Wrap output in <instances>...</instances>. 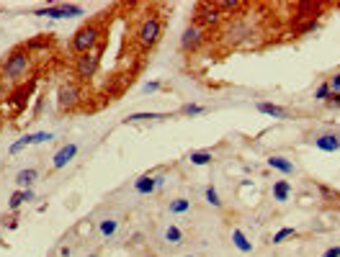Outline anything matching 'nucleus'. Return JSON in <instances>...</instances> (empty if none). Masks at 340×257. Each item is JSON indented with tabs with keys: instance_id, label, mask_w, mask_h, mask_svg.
<instances>
[{
	"instance_id": "26",
	"label": "nucleus",
	"mask_w": 340,
	"mask_h": 257,
	"mask_svg": "<svg viewBox=\"0 0 340 257\" xmlns=\"http://www.w3.org/2000/svg\"><path fill=\"white\" fill-rule=\"evenodd\" d=\"M206 108L204 106H199V103H186V106H181V116H199V113H204Z\"/></svg>"
},
{
	"instance_id": "5",
	"label": "nucleus",
	"mask_w": 340,
	"mask_h": 257,
	"mask_svg": "<svg viewBox=\"0 0 340 257\" xmlns=\"http://www.w3.org/2000/svg\"><path fill=\"white\" fill-rule=\"evenodd\" d=\"M83 98V90L78 83H65L57 93V103H60V111H72Z\"/></svg>"
},
{
	"instance_id": "22",
	"label": "nucleus",
	"mask_w": 340,
	"mask_h": 257,
	"mask_svg": "<svg viewBox=\"0 0 340 257\" xmlns=\"http://www.w3.org/2000/svg\"><path fill=\"white\" fill-rule=\"evenodd\" d=\"M34 144V139H31V134H26V136H21L18 142H13L11 147H8V154H18V152H24L26 147H31Z\"/></svg>"
},
{
	"instance_id": "31",
	"label": "nucleus",
	"mask_w": 340,
	"mask_h": 257,
	"mask_svg": "<svg viewBox=\"0 0 340 257\" xmlns=\"http://www.w3.org/2000/svg\"><path fill=\"white\" fill-rule=\"evenodd\" d=\"M157 90H160V83H157V80L144 83V88H142V93H147V95H149V93H157Z\"/></svg>"
},
{
	"instance_id": "18",
	"label": "nucleus",
	"mask_w": 340,
	"mask_h": 257,
	"mask_svg": "<svg viewBox=\"0 0 340 257\" xmlns=\"http://www.w3.org/2000/svg\"><path fill=\"white\" fill-rule=\"evenodd\" d=\"M188 160H191V165L204 167V165H212L214 154H212V152H206V149H199V152H191V154H188Z\"/></svg>"
},
{
	"instance_id": "25",
	"label": "nucleus",
	"mask_w": 340,
	"mask_h": 257,
	"mask_svg": "<svg viewBox=\"0 0 340 257\" xmlns=\"http://www.w3.org/2000/svg\"><path fill=\"white\" fill-rule=\"evenodd\" d=\"M332 93H330V85H327V80L325 83H319L317 85V90H314V101H319V103H327V98H330Z\"/></svg>"
},
{
	"instance_id": "30",
	"label": "nucleus",
	"mask_w": 340,
	"mask_h": 257,
	"mask_svg": "<svg viewBox=\"0 0 340 257\" xmlns=\"http://www.w3.org/2000/svg\"><path fill=\"white\" fill-rule=\"evenodd\" d=\"M327 85H330V93H332V95L340 93V72H335V75L327 80Z\"/></svg>"
},
{
	"instance_id": "2",
	"label": "nucleus",
	"mask_w": 340,
	"mask_h": 257,
	"mask_svg": "<svg viewBox=\"0 0 340 257\" xmlns=\"http://www.w3.org/2000/svg\"><path fill=\"white\" fill-rule=\"evenodd\" d=\"M31 72V57H29V49L26 47H18L13 49L6 62H3V75L8 80H24L26 75Z\"/></svg>"
},
{
	"instance_id": "16",
	"label": "nucleus",
	"mask_w": 340,
	"mask_h": 257,
	"mask_svg": "<svg viewBox=\"0 0 340 257\" xmlns=\"http://www.w3.org/2000/svg\"><path fill=\"white\" fill-rule=\"evenodd\" d=\"M232 244H235L242 254H250V252H253V242L245 236L242 229H232Z\"/></svg>"
},
{
	"instance_id": "20",
	"label": "nucleus",
	"mask_w": 340,
	"mask_h": 257,
	"mask_svg": "<svg viewBox=\"0 0 340 257\" xmlns=\"http://www.w3.org/2000/svg\"><path fill=\"white\" fill-rule=\"evenodd\" d=\"M98 231H101V236H114L116 231H119V219H103L101 224H98Z\"/></svg>"
},
{
	"instance_id": "14",
	"label": "nucleus",
	"mask_w": 340,
	"mask_h": 257,
	"mask_svg": "<svg viewBox=\"0 0 340 257\" xmlns=\"http://www.w3.org/2000/svg\"><path fill=\"white\" fill-rule=\"evenodd\" d=\"M39 177V170L36 167H26V170H21L18 175H16V183H18V188L21 190H26V188H31L34 185V180Z\"/></svg>"
},
{
	"instance_id": "12",
	"label": "nucleus",
	"mask_w": 340,
	"mask_h": 257,
	"mask_svg": "<svg viewBox=\"0 0 340 257\" xmlns=\"http://www.w3.org/2000/svg\"><path fill=\"white\" fill-rule=\"evenodd\" d=\"M268 167L271 170H278L281 175H296V165L291 160H286L284 154H271L268 157Z\"/></svg>"
},
{
	"instance_id": "1",
	"label": "nucleus",
	"mask_w": 340,
	"mask_h": 257,
	"mask_svg": "<svg viewBox=\"0 0 340 257\" xmlns=\"http://www.w3.org/2000/svg\"><path fill=\"white\" fill-rule=\"evenodd\" d=\"M101 26L96 24V21H88L85 26H80L75 34H72V39H70V49L80 57V54H88V52H93V49H98V44H101Z\"/></svg>"
},
{
	"instance_id": "29",
	"label": "nucleus",
	"mask_w": 340,
	"mask_h": 257,
	"mask_svg": "<svg viewBox=\"0 0 340 257\" xmlns=\"http://www.w3.org/2000/svg\"><path fill=\"white\" fill-rule=\"evenodd\" d=\"M317 29H319V24H317V21H307L304 26H299V29H296V34H312V31H317Z\"/></svg>"
},
{
	"instance_id": "32",
	"label": "nucleus",
	"mask_w": 340,
	"mask_h": 257,
	"mask_svg": "<svg viewBox=\"0 0 340 257\" xmlns=\"http://www.w3.org/2000/svg\"><path fill=\"white\" fill-rule=\"evenodd\" d=\"M325 106H327V108H340V93H335V95H330Z\"/></svg>"
},
{
	"instance_id": "7",
	"label": "nucleus",
	"mask_w": 340,
	"mask_h": 257,
	"mask_svg": "<svg viewBox=\"0 0 340 257\" xmlns=\"http://www.w3.org/2000/svg\"><path fill=\"white\" fill-rule=\"evenodd\" d=\"M222 21L219 11L214 8V3H199L196 6V13H194V26H217Z\"/></svg>"
},
{
	"instance_id": "21",
	"label": "nucleus",
	"mask_w": 340,
	"mask_h": 257,
	"mask_svg": "<svg viewBox=\"0 0 340 257\" xmlns=\"http://www.w3.org/2000/svg\"><path fill=\"white\" fill-rule=\"evenodd\" d=\"M162 236H165V242H167V244H181V242H183V231H181L176 224H170V226L165 229V234H162Z\"/></svg>"
},
{
	"instance_id": "27",
	"label": "nucleus",
	"mask_w": 340,
	"mask_h": 257,
	"mask_svg": "<svg viewBox=\"0 0 340 257\" xmlns=\"http://www.w3.org/2000/svg\"><path fill=\"white\" fill-rule=\"evenodd\" d=\"M24 203H26V195H24V190H16V193L11 195V201H8V208H11V211H18Z\"/></svg>"
},
{
	"instance_id": "33",
	"label": "nucleus",
	"mask_w": 340,
	"mask_h": 257,
	"mask_svg": "<svg viewBox=\"0 0 340 257\" xmlns=\"http://www.w3.org/2000/svg\"><path fill=\"white\" fill-rule=\"evenodd\" d=\"M322 257H340V247H330V249H325Z\"/></svg>"
},
{
	"instance_id": "11",
	"label": "nucleus",
	"mask_w": 340,
	"mask_h": 257,
	"mask_svg": "<svg viewBox=\"0 0 340 257\" xmlns=\"http://www.w3.org/2000/svg\"><path fill=\"white\" fill-rule=\"evenodd\" d=\"M75 154H78V144L75 142H70V144H65L57 154H54V160H52V167L54 170H62V167H67V162H72L75 160Z\"/></svg>"
},
{
	"instance_id": "23",
	"label": "nucleus",
	"mask_w": 340,
	"mask_h": 257,
	"mask_svg": "<svg viewBox=\"0 0 340 257\" xmlns=\"http://www.w3.org/2000/svg\"><path fill=\"white\" fill-rule=\"evenodd\" d=\"M204 198H206V203H209V206H214V208H222V201H219V193H217V188H214V185H206V190H204Z\"/></svg>"
},
{
	"instance_id": "3",
	"label": "nucleus",
	"mask_w": 340,
	"mask_h": 257,
	"mask_svg": "<svg viewBox=\"0 0 340 257\" xmlns=\"http://www.w3.org/2000/svg\"><path fill=\"white\" fill-rule=\"evenodd\" d=\"M160 36H162V24H160V18H155V16L144 18V21L139 24V29H137V42H139L144 49L155 47V44L160 42Z\"/></svg>"
},
{
	"instance_id": "28",
	"label": "nucleus",
	"mask_w": 340,
	"mask_h": 257,
	"mask_svg": "<svg viewBox=\"0 0 340 257\" xmlns=\"http://www.w3.org/2000/svg\"><path fill=\"white\" fill-rule=\"evenodd\" d=\"M31 139H34V144H47L54 139V134L52 131H36V134H31Z\"/></svg>"
},
{
	"instance_id": "4",
	"label": "nucleus",
	"mask_w": 340,
	"mask_h": 257,
	"mask_svg": "<svg viewBox=\"0 0 340 257\" xmlns=\"http://www.w3.org/2000/svg\"><path fill=\"white\" fill-rule=\"evenodd\" d=\"M101 52H103V47L98 44V49H93V52H88V54H80V57H78V62H75V75H78V80H90V77L98 72V65H101Z\"/></svg>"
},
{
	"instance_id": "6",
	"label": "nucleus",
	"mask_w": 340,
	"mask_h": 257,
	"mask_svg": "<svg viewBox=\"0 0 340 257\" xmlns=\"http://www.w3.org/2000/svg\"><path fill=\"white\" fill-rule=\"evenodd\" d=\"M34 16H49V18H75V16H83V8L80 6H65V3H60V6H47V8H36L34 11Z\"/></svg>"
},
{
	"instance_id": "10",
	"label": "nucleus",
	"mask_w": 340,
	"mask_h": 257,
	"mask_svg": "<svg viewBox=\"0 0 340 257\" xmlns=\"http://www.w3.org/2000/svg\"><path fill=\"white\" fill-rule=\"evenodd\" d=\"M312 142H314V147L322 149V152H340V134H335V131L319 134V136H314Z\"/></svg>"
},
{
	"instance_id": "19",
	"label": "nucleus",
	"mask_w": 340,
	"mask_h": 257,
	"mask_svg": "<svg viewBox=\"0 0 340 257\" xmlns=\"http://www.w3.org/2000/svg\"><path fill=\"white\" fill-rule=\"evenodd\" d=\"M167 211L170 213H188L191 211V201L188 198H173L167 203Z\"/></svg>"
},
{
	"instance_id": "24",
	"label": "nucleus",
	"mask_w": 340,
	"mask_h": 257,
	"mask_svg": "<svg viewBox=\"0 0 340 257\" xmlns=\"http://www.w3.org/2000/svg\"><path fill=\"white\" fill-rule=\"evenodd\" d=\"M291 236H296V229L284 226V229H278V231L273 234V244H281V242H286V239H291Z\"/></svg>"
},
{
	"instance_id": "15",
	"label": "nucleus",
	"mask_w": 340,
	"mask_h": 257,
	"mask_svg": "<svg viewBox=\"0 0 340 257\" xmlns=\"http://www.w3.org/2000/svg\"><path fill=\"white\" fill-rule=\"evenodd\" d=\"M291 195V183L289 180H276L273 183V201L276 203H286Z\"/></svg>"
},
{
	"instance_id": "17",
	"label": "nucleus",
	"mask_w": 340,
	"mask_h": 257,
	"mask_svg": "<svg viewBox=\"0 0 340 257\" xmlns=\"http://www.w3.org/2000/svg\"><path fill=\"white\" fill-rule=\"evenodd\" d=\"M152 118H170V113H155V111H144V113H129L124 118V124H139V121H152Z\"/></svg>"
},
{
	"instance_id": "13",
	"label": "nucleus",
	"mask_w": 340,
	"mask_h": 257,
	"mask_svg": "<svg viewBox=\"0 0 340 257\" xmlns=\"http://www.w3.org/2000/svg\"><path fill=\"white\" fill-rule=\"evenodd\" d=\"M255 108H258L260 113L271 116V118H289V108H284V106H276V103H258Z\"/></svg>"
},
{
	"instance_id": "34",
	"label": "nucleus",
	"mask_w": 340,
	"mask_h": 257,
	"mask_svg": "<svg viewBox=\"0 0 340 257\" xmlns=\"http://www.w3.org/2000/svg\"><path fill=\"white\" fill-rule=\"evenodd\" d=\"M144 257H155V254H144Z\"/></svg>"
},
{
	"instance_id": "9",
	"label": "nucleus",
	"mask_w": 340,
	"mask_h": 257,
	"mask_svg": "<svg viewBox=\"0 0 340 257\" xmlns=\"http://www.w3.org/2000/svg\"><path fill=\"white\" fill-rule=\"evenodd\" d=\"M165 183V175H142V177H137L134 180V193L137 195H152L160 185Z\"/></svg>"
},
{
	"instance_id": "8",
	"label": "nucleus",
	"mask_w": 340,
	"mask_h": 257,
	"mask_svg": "<svg viewBox=\"0 0 340 257\" xmlns=\"http://www.w3.org/2000/svg\"><path fill=\"white\" fill-rule=\"evenodd\" d=\"M201 42H204V31H201L199 26L188 24V26L183 29V34H181V49H183V52H196V49L201 47Z\"/></svg>"
}]
</instances>
